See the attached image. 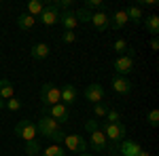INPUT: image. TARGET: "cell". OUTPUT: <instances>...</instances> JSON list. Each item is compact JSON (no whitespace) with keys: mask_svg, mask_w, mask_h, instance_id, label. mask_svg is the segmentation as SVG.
I'll list each match as a JSON object with an SVG mask.
<instances>
[{"mask_svg":"<svg viewBox=\"0 0 159 156\" xmlns=\"http://www.w3.org/2000/svg\"><path fill=\"white\" fill-rule=\"evenodd\" d=\"M74 40H76V34H74V32H68V30H64V34H61V42L72 44Z\"/></svg>","mask_w":159,"mask_h":156,"instance_id":"4dcf8cb0","label":"cell"},{"mask_svg":"<svg viewBox=\"0 0 159 156\" xmlns=\"http://www.w3.org/2000/svg\"><path fill=\"white\" fill-rule=\"evenodd\" d=\"M85 129L89 133V145L96 150V152H106L108 150V141L104 137V133L100 129V122L96 118H89L85 122Z\"/></svg>","mask_w":159,"mask_h":156,"instance_id":"7a4b0ae2","label":"cell"},{"mask_svg":"<svg viewBox=\"0 0 159 156\" xmlns=\"http://www.w3.org/2000/svg\"><path fill=\"white\" fill-rule=\"evenodd\" d=\"M142 150V145L138 144V141H134V139H123L121 144H119V154L121 156H138V152Z\"/></svg>","mask_w":159,"mask_h":156,"instance_id":"7c38bea8","label":"cell"},{"mask_svg":"<svg viewBox=\"0 0 159 156\" xmlns=\"http://www.w3.org/2000/svg\"><path fill=\"white\" fill-rule=\"evenodd\" d=\"M40 150H43V148H40V141H38V139H34V141H25L24 152L28 156H38V154H40Z\"/></svg>","mask_w":159,"mask_h":156,"instance_id":"cb8c5ba5","label":"cell"},{"mask_svg":"<svg viewBox=\"0 0 159 156\" xmlns=\"http://www.w3.org/2000/svg\"><path fill=\"white\" fill-rule=\"evenodd\" d=\"M83 9H87V11H93V13L104 11V2H102V0H85V6H83Z\"/></svg>","mask_w":159,"mask_h":156,"instance_id":"484cf974","label":"cell"},{"mask_svg":"<svg viewBox=\"0 0 159 156\" xmlns=\"http://www.w3.org/2000/svg\"><path fill=\"white\" fill-rule=\"evenodd\" d=\"M79 156H93V154H89V152H81Z\"/></svg>","mask_w":159,"mask_h":156,"instance_id":"d590c367","label":"cell"},{"mask_svg":"<svg viewBox=\"0 0 159 156\" xmlns=\"http://www.w3.org/2000/svg\"><path fill=\"white\" fill-rule=\"evenodd\" d=\"M57 23L64 25V30L74 32V27L79 25V21H76V15H74V11H61V13H60V21H57Z\"/></svg>","mask_w":159,"mask_h":156,"instance_id":"9a60e30c","label":"cell"},{"mask_svg":"<svg viewBox=\"0 0 159 156\" xmlns=\"http://www.w3.org/2000/svg\"><path fill=\"white\" fill-rule=\"evenodd\" d=\"M112 68H115V72L117 76H129L132 70H134V57H129V55H121V57H117L115 63H112Z\"/></svg>","mask_w":159,"mask_h":156,"instance_id":"ba28073f","label":"cell"},{"mask_svg":"<svg viewBox=\"0 0 159 156\" xmlns=\"http://www.w3.org/2000/svg\"><path fill=\"white\" fill-rule=\"evenodd\" d=\"M36 131H38V135H43V137L51 139L53 144H57V145L64 144L66 133L61 131V124H60V122H57V120H53L51 116H40V118H38Z\"/></svg>","mask_w":159,"mask_h":156,"instance_id":"6da1fadb","label":"cell"},{"mask_svg":"<svg viewBox=\"0 0 159 156\" xmlns=\"http://www.w3.org/2000/svg\"><path fill=\"white\" fill-rule=\"evenodd\" d=\"M49 53H51V48H49V44H45V42H36V44L32 47V51H30L32 59H36V61L47 59V57H49Z\"/></svg>","mask_w":159,"mask_h":156,"instance_id":"2e32d148","label":"cell"},{"mask_svg":"<svg viewBox=\"0 0 159 156\" xmlns=\"http://www.w3.org/2000/svg\"><path fill=\"white\" fill-rule=\"evenodd\" d=\"M89 23L93 25L98 32H106L110 27V17L106 15L104 11H98V13H91V19H89Z\"/></svg>","mask_w":159,"mask_h":156,"instance_id":"8fae6325","label":"cell"},{"mask_svg":"<svg viewBox=\"0 0 159 156\" xmlns=\"http://www.w3.org/2000/svg\"><path fill=\"white\" fill-rule=\"evenodd\" d=\"M40 101L43 106H55V103H61V93L60 89L53 82H45L40 86Z\"/></svg>","mask_w":159,"mask_h":156,"instance_id":"5b68a950","label":"cell"},{"mask_svg":"<svg viewBox=\"0 0 159 156\" xmlns=\"http://www.w3.org/2000/svg\"><path fill=\"white\" fill-rule=\"evenodd\" d=\"M43 9H45V4L40 2V0H30L28 2V15H32V17H38L40 13H43Z\"/></svg>","mask_w":159,"mask_h":156,"instance_id":"603a6c76","label":"cell"},{"mask_svg":"<svg viewBox=\"0 0 159 156\" xmlns=\"http://www.w3.org/2000/svg\"><path fill=\"white\" fill-rule=\"evenodd\" d=\"M106 122H121L119 112H117V110H108V114H106Z\"/></svg>","mask_w":159,"mask_h":156,"instance_id":"1f68e13d","label":"cell"},{"mask_svg":"<svg viewBox=\"0 0 159 156\" xmlns=\"http://www.w3.org/2000/svg\"><path fill=\"white\" fill-rule=\"evenodd\" d=\"M108 106H104L102 101L100 103H93V114H96V118H106V114H108Z\"/></svg>","mask_w":159,"mask_h":156,"instance_id":"4316f807","label":"cell"},{"mask_svg":"<svg viewBox=\"0 0 159 156\" xmlns=\"http://www.w3.org/2000/svg\"><path fill=\"white\" fill-rule=\"evenodd\" d=\"M64 145L70 150V152H87V144L81 135H66L64 137Z\"/></svg>","mask_w":159,"mask_h":156,"instance_id":"30bf717a","label":"cell"},{"mask_svg":"<svg viewBox=\"0 0 159 156\" xmlns=\"http://www.w3.org/2000/svg\"><path fill=\"white\" fill-rule=\"evenodd\" d=\"M21 101L17 99V97H11V99H7V103H4V108L9 110V112H17V110H21Z\"/></svg>","mask_w":159,"mask_h":156,"instance_id":"f1b7e54d","label":"cell"},{"mask_svg":"<svg viewBox=\"0 0 159 156\" xmlns=\"http://www.w3.org/2000/svg\"><path fill=\"white\" fill-rule=\"evenodd\" d=\"M38 156H66V152L61 150V145L53 144V145H49V148H45V150H40Z\"/></svg>","mask_w":159,"mask_h":156,"instance_id":"d4e9b609","label":"cell"},{"mask_svg":"<svg viewBox=\"0 0 159 156\" xmlns=\"http://www.w3.org/2000/svg\"><path fill=\"white\" fill-rule=\"evenodd\" d=\"M61 93V103L68 108V106H72L74 101H76V97H79V91H76V86L74 84H64L60 89Z\"/></svg>","mask_w":159,"mask_h":156,"instance_id":"5bb4252c","label":"cell"},{"mask_svg":"<svg viewBox=\"0 0 159 156\" xmlns=\"http://www.w3.org/2000/svg\"><path fill=\"white\" fill-rule=\"evenodd\" d=\"M34 25H36V17H32V15H28V13H21V15L17 17V27L24 30V32L32 30Z\"/></svg>","mask_w":159,"mask_h":156,"instance_id":"ffe728a7","label":"cell"},{"mask_svg":"<svg viewBox=\"0 0 159 156\" xmlns=\"http://www.w3.org/2000/svg\"><path fill=\"white\" fill-rule=\"evenodd\" d=\"M112 51L119 53V55H129V57H134V48H132V44H129L125 38L115 40V42H112Z\"/></svg>","mask_w":159,"mask_h":156,"instance_id":"ac0fdd59","label":"cell"},{"mask_svg":"<svg viewBox=\"0 0 159 156\" xmlns=\"http://www.w3.org/2000/svg\"><path fill=\"white\" fill-rule=\"evenodd\" d=\"M147 120H148L151 127H157V124H159V110H151L148 116H147Z\"/></svg>","mask_w":159,"mask_h":156,"instance_id":"f546056e","label":"cell"},{"mask_svg":"<svg viewBox=\"0 0 159 156\" xmlns=\"http://www.w3.org/2000/svg\"><path fill=\"white\" fill-rule=\"evenodd\" d=\"M151 48H153V51H159V38L157 36L151 38Z\"/></svg>","mask_w":159,"mask_h":156,"instance_id":"836d02e7","label":"cell"},{"mask_svg":"<svg viewBox=\"0 0 159 156\" xmlns=\"http://www.w3.org/2000/svg\"><path fill=\"white\" fill-rule=\"evenodd\" d=\"M155 4H157L155 0H138V2H136V6H140V9H142V6H155Z\"/></svg>","mask_w":159,"mask_h":156,"instance_id":"d6a6232c","label":"cell"},{"mask_svg":"<svg viewBox=\"0 0 159 156\" xmlns=\"http://www.w3.org/2000/svg\"><path fill=\"white\" fill-rule=\"evenodd\" d=\"M36 21H40L43 25H55L57 21H60V9L51 2V4H45V9H43V13L36 17Z\"/></svg>","mask_w":159,"mask_h":156,"instance_id":"52a82bcc","label":"cell"},{"mask_svg":"<svg viewBox=\"0 0 159 156\" xmlns=\"http://www.w3.org/2000/svg\"><path fill=\"white\" fill-rule=\"evenodd\" d=\"M127 13L125 9H119V11L112 13V19H110V25H112V30H123L125 25H127Z\"/></svg>","mask_w":159,"mask_h":156,"instance_id":"e0dca14e","label":"cell"},{"mask_svg":"<svg viewBox=\"0 0 159 156\" xmlns=\"http://www.w3.org/2000/svg\"><path fill=\"white\" fill-rule=\"evenodd\" d=\"M112 91L119 95H129L132 93V80L125 76H115L112 78Z\"/></svg>","mask_w":159,"mask_h":156,"instance_id":"4fadbf2b","label":"cell"},{"mask_svg":"<svg viewBox=\"0 0 159 156\" xmlns=\"http://www.w3.org/2000/svg\"><path fill=\"white\" fill-rule=\"evenodd\" d=\"M11 97H15V86H13V82L9 78H2V80H0V99L7 101V99H11Z\"/></svg>","mask_w":159,"mask_h":156,"instance_id":"d6986e66","label":"cell"},{"mask_svg":"<svg viewBox=\"0 0 159 156\" xmlns=\"http://www.w3.org/2000/svg\"><path fill=\"white\" fill-rule=\"evenodd\" d=\"M142 23H144L148 34H153V36L159 34V15H148L147 19H142Z\"/></svg>","mask_w":159,"mask_h":156,"instance_id":"7402d4cb","label":"cell"},{"mask_svg":"<svg viewBox=\"0 0 159 156\" xmlns=\"http://www.w3.org/2000/svg\"><path fill=\"white\" fill-rule=\"evenodd\" d=\"M74 15H76L79 23H89V19H91V11H87V9H79Z\"/></svg>","mask_w":159,"mask_h":156,"instance_id":"83f0119b","label":"cell"},{"mask_svg":"<svg viewBox=\"0 0 159 156\" xmlns=\"http://www.w3.org/2000/svg\"><path fill=\"white\" fill-rule=\"evenodd\" d=\"M40 114H43V116H51L53 120H57L60 124L68 122V118H70V112H68V108H66L64 103H55V106H43Z\"/></svg>","mask_w":159,"mask_h":156,"instance_id":"8992f818","label":"cell"},{"mask_svg":"<svg viewBox=\"0 0 159 156\" xmlns=\"http://www.w3.org/2000/svg\"><path fill=\"white\" fill-rule=\"evenodd\" d=\"M100 129L104 133L106 141L110 144H121L123 137L127 135V127L123 122H104V124H100Z\"/></svg>","mask_w":159,"mask_h":156,"instance_id":"3957f363","label":"cell"},{"mask_svg":"<svg viewBox=\"0 0 159 156\" xmlns=\"http://www.w3.org/2000/svg\"><path fill=\"white\" fill-rule=\"evenodd\" d=\"M15 135L17 137H21L24 141H34V139H38V131H36V122H32V120H19L17 124H15Z\"/></svg>","mask_w":159,"mask_h":156,"instance_id":"277c9868","label":"cell"},{"mask_svg":"<svg viewBox=\"0 0 159 156\" xmlns=\"http://www.w3.org/2000/svg\"><path fill=\"white\" fill-rule=\"evenodd\" d=\"M125 13H127V19H129L134 25H140V23H142L144 13H142V9H140V6L132 4V6H127V9H125Z\"/></svg>","mask_w":159,"mask_h":156,"instance_id":"44dd1931","label":"cell"},{"mask_svg":"<svg viewBox=\"0 0 159 156\" xmlns=\"http://www.w3.org/2000/svg\"><path fill=\"white\" fill-rule=\"evenodd\" d=\"M83 95H85L87 101H91V103H100V101L104 99V89H102V84L91 82V84H87V86H85Z\"/></svg>","mask_w":159,"mask_h":156,"instance_id":"9c48e42d","label":"cell"},{"mask_svg":"<svg viewBox=\"0 0 159 156\" xmlns=\"http://www.w3.org/2000/svg\"><path fill=\"white\" fill-rule=\"evenodd\" d=\"M138 156H151V154H148L147 150H140V152H138Z\"/></svg>","mask_w":159,"mask_h":156,"instance_id":"e575fe53","label":"cell"}]
</instances>
